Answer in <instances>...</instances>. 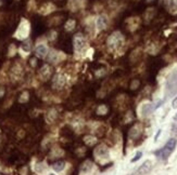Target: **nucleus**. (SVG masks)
<instances>
[{
    "label": "nucleus",
    "mask_w": 177,
    "mask_h": 175,
    "mask_svg": "<svg viewBox=\"0 0 177 175\" xmlns=\"http://www.w3.org/2000/svg\"><path fill=\"white\" fill-rule=\"evenodd\" d=\"M65 82H66V79L64 77H62V76H58L57 79H54L53 80L54 86H58V88H62Z\"/></svg>",
    "instance_id": "9d476101"
},
{
    "label": "nucleus",
    "mask_w": 177,
    "mask_h": 175,
    "mask_svg": "<svg viewBox=\"0 0 177 175\" xmlns=\"http://www.w3.org/2000/svg\"><path fill=\"white\" fill-rule=\"evenodd\" d=\"M152 170V162L150 160H146L137 170V175H147Z\"/></svg>",
    "instance_id": "f03ea898"
},
{
    "label": "nucleus",
    "mask_w": 177,
    "mask_h": 175,
    "mask_svg": "<svg viewBox=\"0 0 177 175\" xmlns=\"http://www.w3.org/2000/svg\"><path fill=\"white\" fill-rule=\"evenodd\" d=\"M107 23H108V20H107V18L103 16V15L99 16L98 20H97V26H98L99 29H103V28L107 26Z\"/></svg>",
    "instance_id": "6e6552de"
},
{
    "label": "nucleus",
    "mask_w": 177,
    "mask_h": 175,
    "mask_svg": "<svg viewBox=\"0 0 177 175\" xmlns=\"http://www.w3.org/2000/svg\"><path fill=\"white\" fill-rule=\"evenodd\" d=\"M51 166H52V169H53L56 172H61V171L65 168V162H64V161H61V160L56 161L54 163H52Z\"/></svg>",
    "instance_id": "0eeeda50"
},
{
    "label": "nucleus",
    "mask_w": 177,
    "mask_h": 175,
    "mask_svg": "<svg viewBox=\"0 0 177 175\" xmlns=\"http://www.w3.org/2000/svg\"><path fill=\"white\" fill-rule=\"evenodd\" d=\"M74 26H75V21H74V20H69L65 24V29L72 30Z\"/></svg>",
    "instance_id": "ddd939ff"
},
{
    "label": "nucleus",
    "mask_w": 177,
    "mask_h": 175,
    "mask_svg": "<svg viewBox=\"0 0 177 175\" xmlns=\"http://www.w3.org/2000/svg\"><path fill=\"white\" fill-rule=\"evenodd\" d=\"M91 166H93V163H91L89 160H87L84 162V164L81 166V170H83L84 172H87V171H89V170L91 169Z\"/></svg>",
    "instance_id": "f8f14e48"
},
{
    "label": "nucleus",
    "mask_w": 177,
    "mask_h": 175,
    "mask_svg": "<svg viewBox=\"0 0 177 175\" xmlns=\"http://www.w3.org/2000/svg\"><path fill=\"white\" fill-rule=\"evenodd\" d=\"M166 93L167 95H174L177 93V71H174L168 77L166 82Z\"/></svg>",
    "instance_id": "f257e3e1"
},
{
    "label": "nucleus",
    "mask_w": 177,
    "mask_h": 175,
    "mask_svg": "<svg viewBox=\"0 0 177 175\" xmlns=\"http://www.w3.org/2000/svg\"><path fill=\"white\" fill-rule=\"evenodd\" d=\"M176 145H177V140L174 138V137H172V138H170V140L166 142V144L164 145V148L172 154V152L175 150V148H176Z\"/></svg>",
    "instance_id": "39448f33"
},
{
    "label": "nucleus",
    "mask_w": 177,
    "mask_h": 175,
    "mask_svg": "<svg viewBox=\"0 0 177 175\" xmlns=\"http://www.w3.org/2000/svg\"><path fill=\"white\" fill-rule=\"evenodd\" d=\"M83 141H84L85 144H86L87 146H89V147L95 146L97 144V142H98V140H97L95 136H93V135H86Z\"/></svg>",
    "instance_id": "423d86ee"
},
{
    "label": "nucleus",
    "mask_w": 177,
    "mask_h": 175,
    "mask_svg": "<svg viewBox=\"0 0 177 175\" xmlns=\"http://www.w3.org/2000/svg\"><path fill=\"white\" fill-rule=\"evenodd\" d=\"M174 120H175V121H176V122H177V115H176V116H175V117H174Z\"/></svg>",
    "instance_id": "a211bd4d"
},
{
    "label": "nucleus",
    "mask_w": 177,
    "mask_h": 175,
    "mask_svg": "<svg viewBox=\"0 0 177 175\" xmlns=\"http://www.w3.org/2000/svg\"><path fill=\"white\" fill-rule=\"evenodd\" d=\"M36 54L40 57L45 56L46 54H47V48L44 45H39L38 47L36 48Z\"/></svg>",
    "instance_id": "1a4fd4ad"
},
{
    "label": "nucleus",
    "mask_w": 177,
    "mask_h": 175,
    "mask_svg": "<svg viewBox=\"0 0 177 175\" xmlns=\"http://www.w3.org/2000/svg\"><path fill=\"white\" fill-rule=\"evenodd\" d=\"M95 154L98 158H108L109 157V150L108 148L103 145H99L95 149Z\"/></svg>",
    "instance_id": "20e7f679"
},
{
    "label": "nucleus",
    "mask_w": 177,
    "mask_h": 175,
    "mask_svg": "<svg viewBox=\"0 0 177 175\" xmlns=\"http://www.w3.org/2000/svg\"><path fill=\"white\" fill-rule=\"evenodd\" d=\"M161 132H162V130H159V131H158V133H156V137H154V140H156V141H158V138H159V136H160V134H161Z\"/></svg>",
    "instance_id": "f3484780"
},
{
    "label": "nucleus",
    "mask_w": 177,
    "mask_h": 175,
    "mask_svg": "<svg viewBox=\"0 0 177 175\" xmlns=\"http://www.w3.org/2000/svg\"><path fill=\"white\" fill-rule=\"evenodd\" d=\"M172 107H173L174 109H177V96L173 100V102H172Z\"/></svg>",
    "instance_id": "dca6fc26"
},
{
    "label": "nucleus",
    "mask_w": 177,
    "mask_h": 175,
    "mask_svg": "<svg viewBox=\"0 0 177 175\" xmlns=\"http://www.w3.org/2000/svg\"><path fill=\"white\" fill-rule=\"evenodd\" d=\"M49 175H56V174H53V173H50V174H49Z\"/></svg>",
    "instance_id": "6ab92c4d"
},
{
    "label": "nucleus",
    "mask_w": 177,
    "mask_h": 175,
    "mask_svg": "<svg viewBox=\"0 0 177 175\" xmlns=\"http://www.w3.org/2000/svg\"><path fill=\"white\" fill-rule=\"evenodd\" d=\"M141 157H142V152H136L135 156H134V158H133L132 160H130V162H132V163H134V162H137V161H138Z\"/></svg>",
    "instance_id": "2eb2a0df"
},
{
    "label": "nucleus",
    "mask_w": 177,
    "mask_h": 175,
    "mask_svg": "<svg viewBox=\"0 0 177 175\" xmlns=\"http://www.w3.org/2000/svg\"><path fill=\"white\" fill-rule=\"evenodd\" d=\"M85 43H86V41H85L84 36L81 34H76L74 36V48H75L76 51H81L85 47Z\"/></svg>",
    "instance_id": "7ed1b4c3"
},
{
    "label": "nucleus",
    "mask_w": 177,
    "mask_h": 175,
    "mask_svg": "<svg viewBox=\"0 0 177 175\" xmlns=\"http://www.w3.org/2000/svg\"><path fill=\"white\" fill-rule=\"evenodd\" d=\"M97 113H99V115H105V113H108V107L104 106V105H101V106H99Z\"/></svg>",
    "instance_id": "4468645a"
},
{
    "label": "nucleus",
    "mask_w": 177,
    "mask_h": 175,
    "mask_svg": "<svg viewBox=\"0 0 177 175\" xmlns=\"http://www.w3.org/2000/svg\"><path fill=\"white\" fill-rule=\"evenodd\" d=\"M154 110V106L152 104H147L144 105V108H142V113H144V116H147L149 113H151Z\"/></svg>",
    "instance_id": "9b49d317"
}]
</instances>
